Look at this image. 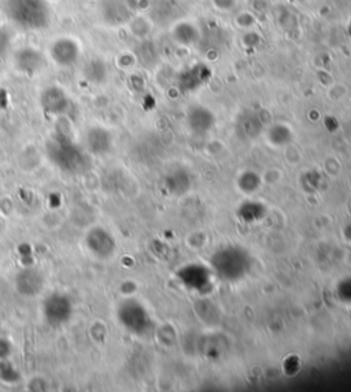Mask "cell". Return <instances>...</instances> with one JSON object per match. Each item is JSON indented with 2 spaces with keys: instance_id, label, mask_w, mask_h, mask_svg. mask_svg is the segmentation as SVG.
<instances>
[{
  "instance_id": "5bb4252c",
  "label": "cell",
  "mask_w": 351,
  "mask_h": 392,
  "mask_svg": "<svg viewBox=\"0 0 351 392\" xmlns=\"http://www.w3.org/2000/svg\"><path fill=\"white\" fill-rule=\"evenodd\" d=\"M87 144L92 152L105 154L111 147V137L109 132L102 128H95L87 134Z\"/></svg>"
},
{
  "instance_id": "52a82bcc",
  "label": "cell",
  "mask_w": 351,
  "mask_h": 392,
  "mask_svg": "<svg viewBox=\"0 0 351 392\" xmlns=\"http://www.w3.org/2000/svg\"><path fill=\"white\" fill-rule=\"evenodd\" d=\"M43 314L53 326H62L71 320L73 314L71 301L64 294H53L43 303Z\"/></svg>"
},
{
  "instance_id": "44dd1931",
  "label": "cell",
  "mask_w": 351,
  "mask_h": 392,
  "mask_svg": "<svg viewBox=\"0 0 351 392\" xmlns=\"http://www.w3.org/2000/svg\"><path fill=\"white\" fill-rule=\"evenodd\" d=\"M10 351H11V346H10V343H8L7 340L0 339V359H3V358H6V357H8Z\"/></svg>"
},
{
  "instance_id": "3957f363",
  "label": "cell",
  "mask_w": 351,
  "mask_h": 392,
  "mask_svg": "<svg viewBox=\"0 0 351 392\" xmlns=\"http://www.w3.org/2000/svg\"><path fill=\"white\" fill-rule=\"evenodd\" d=\"M214 271L210 267L201 263H190L177 271L181 284L198 294H209L214 287Z\"/></svg>"
},
{
  "instance_id": "d6986e66",
  "label": "cell",
  "mask_w": 351,
  "mask_h": 392,
  "mask_svg": "<svg viewBox=\"0 0 351 392\" xmlns=\"http://www.w3.org/2000/svg\"><path fill=\"white\" fill-rule=\"evenodd\" d=\"M336 294H338L339 301H342L343 303L349 305L351 308V277L342 280V281L338 284Z\"/></svg>"
},
{
  "instance_id": "4fadbf2b",
  "label": "cell",
  "mask_w": 351,
  "mask_h": 392,
  "mask_svg": "<svg viewBox=\"0 0 351 392\" xmlns=\"http://www.w3.org/2000/svg\"><path fill=\"white\" fill-rule=\"evenodd\" d=\"M267 215V207L261 202H244L237 208V217L246 224L261 221Z\"/></svg>"
},
{
  "instance_id": "8fae6325",
  "label": "cell",
  "mask_w": 351,
  "mask_h": 392,
  "mask_svg": "<svg viewBox=\"0 0 351 392\" xmlns=\"http://www.w3.org/2000/svg\"><path fill=\"white\" fill-rule=\"evenodd\" d=\"M40 102H42L43 110L46 113L54 114V116L64 114L68 110V106H69V98H68L66 92L57 85H51V87L46 88L42 92Z\"/></svg>"
},
{
  "instance_id": "5b68a950",
  "label": "cell",
  "mask_w": 351,
  "mask_h": 392,
  "mask_svg": "<svg viewBox=\"0 0 351 392\" xmlns=\"http://www.w3.org/2000/svg\"><path fill=\"white\" fill-rule=\"evenodd\" d=\"M118 320L125 329L135 335L147 333L152 326L151 317L145 308L134 299H128L120 306Z\"/></svg>"
},
{
  "instance_id": "9a60e30c",
  "label": "cell",
  "mask_w": 351,
  "mask_h": 392,
  "mask_svg": "<svg viewBox=\"0 0 351 392\" xmlns=\"http://www.w3.org/2000/svg\"><path fill=\"white\" fill-rule=\"evenodd\" d=\"M166 187L169 193L176 195L186 194L191 187V177L184 170H177L166 179Z\"/></svg>"
},
{
  "instance_id": "277c9868",
  "label": "cell",
  "mask_w": 351,
  "mask_h": 392,
  "mask_svg": "<svg viewBox=\"0 0 351 392\" xmlns=\"http://www.w3.org/2000/svg\"><path fill=\"white\" fill-rule=\"evenodd\" d=\"M50 155L54 163H57L65 172L77 173L85 169L87 166L85 155L68 139L55 140L54 144L50 147Z\"/></svg>"
},
{
  "instance_id": "ffe728a7",
  "label": "cell",
  "mask_w": 351,
  "mask_h": 392,
  "mask_svg": "<svg viewBox=\"0 0 351 392\" xmlns=\"http://www.w3.org/2000/svg\"><path fill=\"white\" fill-rule=\"evenodd\" d=\"M11 40H12V36L10 30L4 26H0V58L8 53L11 47Z\"/></svg>"
},
{
  "instance_id": "6da1fadb",
  "label": "cell",
  "mask_w": 351,
  "mask_h": 392,
  "mask_svg": "<svg viewBox=\"0 0 351 392\" xmlns=\"http://www.w3.org/2000/svg\"><path fill=\"white\" fill-rule=\"evenodd\" d=\"M6 17L25 30H42L51 21L47 0H3Z\"/></svg>"
},
{
  "instance_id": "2e32d148",
  "label": "cell",
  "mask_w": 351,
  "mask_h": 392,
  "mask_svg": "<svg viewBox=\"0 0 351 392\" xmlns=\"http://www.w3.org/2000/svg\"><path fill=\"white\" fill-rule=\"evenodd\" d=\"M190 125L194 131L206 132L210 130L214 123V118L210 114V112L199 107V109H194L190 114Z\"/></svg>"
},
{
  "instance_id": "7a4b0ae2",
  "label": "cell",
  "mask_w": 351,
  "mask_h": 392,
  "mask_svg": "<svg viewBox=\"0 0 351 392\" xmlns=\"http://www.w3.org/2000/svg\"><path fill=\"white\" fill-rule=\"evenodd\" d=\"M214 274L225 281H239L251 269V257L242 246H226L213 254L210 260Z\"/></svg>"
},
{
  "instance_id": "7c38bea8",
  "label": "cell",
  "mask_w": 351,
  "mask_h": 392,
  "mask_svg": "<svg viewBox=\"0 0 351 392\" xmlns=\"http://www.w3.org/2000/svg\"><path fill=\"white\" fill-rule=\"evenodd\" d=\"M81 73L87 81L92 84H102L107 80L109 69L103 60L92 57L88 61H85V64H82Z\"/></svg>"
},
{
  "instance_id": "9c48e42d",
  "label": "cell",
  "mask_w": 351,
  "mask_h": 392,
  "mask_svg": "<svg viewBox=\"0 0 351 392\" xmlns=\"http://www.w3.org/2000/svg\"><path fill=\"white\" fill-rule=\"evenodd\" d=\"M12 61L17 70L26 75H36L46 66L44 54L35 47L18 48L12 54Z\"/></svg>"
},
{
  "instance_id": "30bf717a",
  "label": "cell",
  "mask_w": 351,
  "mask_h": 392,
  "mask_svg": "<svg viewBox=\"0 0 351 392\" xmlns=\"http://www.w3.org/2000/svg\"><path fill=\"white\" fill-rule=\"evenodd\" d=\"M44 277L36 269H24L17 274L15 287L17 291L26 298H32L39 295L44 288Z\"/></svg>"
},
{
  "instance_id": "ba28073f",
  "label": "cell",
  "mask_w": 351,
  "mask_h": 392,
  "mask_svg": "<svg viewBox=\"0 0 351 392\" xmlns=\"http://www.w3.org/2000/svg\"><path fill=\"white\" fill-rule=\"evenodd\" d=\"M88 250L100 260H107L116 253V240L110 232L103 228H93L85 238Z\"/></svg>"
},
{
  "instance_id": "8992f818",
  "label": "cell",
  "mask_w": 351,
  "mask_h": 392,
  "mask_svg": "<svg viewBox=\"0 0 351 392\" xmlns=\"http://www.w3.org/2000/svg\"><path fill=\"white\" fill-rule=\"evenodd\" d=\"M48 55L61 67H71L78 62L81 55V46L78 40L71 36H60L54 39L48 48Z\"/></svg>"
},
{
  "instance_id": "ac0fdd59",
  "label": "cell",
  "mask_w": 351,
  "mask_h": 392,
  "mask_svg": "<svg viewBox=\"0 0 351 392\" xmlns=\"http://www.w3.org/2000/svg\"><path fill=\"white\" fill-rule=\"evenodd\" d=\"M292 137V133L291 131L287 128V127H282V125H278V127H273L272 131L269 132V140L273 143V144H285L291 140Z\"/></svg>"
},
{
  "instance_id": "e0dca14e",
  "label": "cell",
  "mask_w": 351,
  "mask_h": 392,
  "mask_svg": "<svg viewBox=\"0 0 351 392\" xmlns=\"http://www.w3.org/2000/svg\"><path fill=\"white\" fill-rule=\"evenodd\" d=\"M237 186H239L240 191H243L246 194H251V193H255L260 188L261 180H260L258 175H255L253 172H246L239 177Z\"/></svg>"
}]
</instances>
